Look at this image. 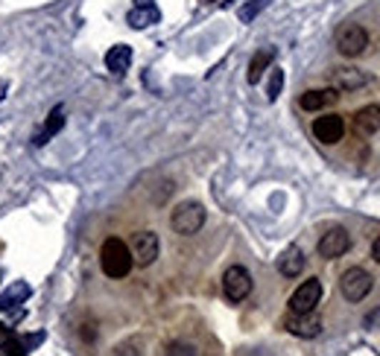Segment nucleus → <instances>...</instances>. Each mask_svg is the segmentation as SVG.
I'll return each instance as SVG.
<instances>
[{"label": "nucleus", "mask_w": 380, "mask_h": 356, "mask_svg": "<svg viewBox=\"0 0 380 356\" xmlns=\"http://www.w3.org/2000/svg\"><path fill=\"white\" fill-rule=\"evenodd\" d=\"M100 266L109 278H126L135 266L129 245H126L123 240H117V237H109L100 248Z\"/></svg>", "instance_id": "nucleus-1"}, {"label": "nucleus", "mask_w": 380, "mask_h": 356, "mask_svg": "<svg viewBox=\"0 0 380 356\" xmlns=\"http://www.w3.org/2000/svg\"><path fill=\"white\" fill-rule=\"evenodd\" d=\"M170 225H173V231L181 234V237H194L202 231V225H205V208L199 202H181L176 205V210L170 213Z\"/></svg>", "instance_id": "nucleus-2"}, {"label": "nucleus", "mask_w": 380, "mask_h": 356, "mask_svg": "<svg viewBox=\"0 0 380 356\" xmlns=\"http://www.w3.org/2000/svg\"><path fill=\"white\" fill-rule=\"evenodd\" d=\"M369 47V32L360 26V24H342L336 29V50L348 59L354 56H363Z\"/></svg>", "instance_id": "nucleus-3"}, {"label": "nucleus", "mask_w": 380, "mask_h": 356, "mask_svg": "<svg viewBox=\"0 0 380 356\" xmlns=\"http://www.w3.org/2000/svg\"><path fill=\"white\" fill-rule=\"evenodd\" d=\"M339 293H342L348 301H351V304L363 301V298L371 293V275H369L366 269H360V266L342 272V278H339Z\"/></svg>", "instance_id": "nucleus-4"}, {"label": "nucleus", "mask_w": 380, "mask_h": 356, "mask_svg": "<svg viewBox=\"0 0 380 356\" xmlns=\"http://www.w3.org/2000/svg\"><path fill=\"white\" fill-rule=\"evenodd\" d=\"M223 293H226V298L231 304H240V301L249 298V293H251V275H249L246 266L226 269V275H223Z\"/></svg>", "instance_id": "nucleus-5"}, {"label": "nucleus", "mask_w": 380, "mask_h": 356, "mask_svg": "<svg viewBox=\"0 0 380 356\" xmlns=\"http://www.w3.org/2000/svg\"><path fill=\"white\" fill-rule=\"evenodd\" d=\"M319 301H322V280L310 278L290 295V312H313Z\"/></svg>", "instance_id": "nucleus-6"}, {"label": "nucleus", "mask_w": 380, "mask_h": 356, "mask_svg": "<svg viewBox=\"0 0 380 356\" xmlns=\"http://www.w3.org/2000/svg\"><path fill=\"white\" fill-rule=\"evenodd\" d=\"M129 251H132V260H135L138 266H152L155 257H158V251H161L158 234H155V231H138V234L132 237Z\"/></svg>", "instance_id": "nucleus-7"}, {"label": "nucleus", "mask_w": 380, "mask_h": 356, "mask_svg": "<svg viewBox=\"0 0 380 356\" xmlns=\"http://www.w3.org/2000/svg\"><path fill=\"white\" fill-rule=\"evenodd\" d=\"M348 248H351V234H348L345 228H331L322 234L319 245H316V251H319V257H325V260H336V257H342Z\"/></svg>", "instance_id": "nucleus-8"}, {"label": "nucleus", "mask_w": 380, "mask_h": 356, "mask_svg": "<svg viewBox=\"0 0 380 356\" xmlns=\"http://www.w3.org/2000/svg\"><path fill=\"white\" fill-rule=\"evenodd\" d=\"M284 327L299 339H316L322 333V321L313 312H290L287 318H284Z\"/></svg>", "instance_id": "nucleus-9"}, {"label": "nucleus", "mask_w": 380, "mask_h": 356, "mask_svg": "<svg viewBox=\"0 0 380 356\" xmlns=\"http://www.w3.org/2000/svg\"><path fill=\"white\" fill-rule=\"evenodd\" d=\"M313 135L316 141H322L325 146H334L342 141L345 135V120L339 114H325V117H316L313 120Z\"/></svg>", "instance_id": "nucleus-10"}, {"label": "nucleus", "mask_w": 380, "mask_h": 356, "mask_svg": "<svg viewBox=\"0 0 380 356\" xmlns=\"http://www.w3.org/2000/svg\"><path fill=\"white\" fill-rule=\"evenodd\" d=\"M339 100V91L336 88H319V91H307V93H301V108L304 111H322V108H328V106H334Z\"/></svg>", "instance_id": "nucleus-11"}, {"label": "nucleus", "mask_w": 380, "mask_h": 356, "mask_svg": "<svg viewBox=\"0 0 380 356\" xmlns=\"http://www.w3.org/2000/svg\"><path fill=\"white\" fill-rule=\"evenodd\" d=\"M354 132L360 138H371L374 132H380V106H366L354 114Z\"/></svg>", "instance_id": "nucleus-12"}, {"label": "nucleus", "mask_w": 380, "mask_h": 356, "mask_svg": "<svg viewBox=\"0 0 380 356\" xmlns=\"http://www.w3.org/2000/svg\"><path fill=\"white\" fill-rule=\"evenodd\" d=\"M304 251L299 248V245H290L287 251H284L281 257H278V272L284 275V278H299L301 275V269H304Z\"/></svg>", "instance_id": "nucleus-13"}, {"label": "nucleus", "mask_w": 380, "mask_h": 356, "mask_svg": "<svg viewBox=\"0 0 380 356\" xmlns=\"http://www.w3.org/2000/svg\"><path fill=\"white\" fill-rule=\"evenodd\" d=\"M129 64H132V47L114 44V47L106 53V68H109L114 76H123L126 71H129Z\"/></svg>", "instance_id": "nucleus-14"}, {"label": "nucleus", "mask_w": 380, "mask_h": 356, "mask_svg": "<svg viewBox=\"0 0 380 356\" xmlns=\"http://www.w3.org/2000/svg\"><path fill=\"white\" fill-rule=\"evenodd\" d=\"M61 126H65V108H61V106H56L50 114H47V123H44V128H41V132L33 138V143L36 146H44L53 135H59L61 132Z\"/></svg>", "instance_id": "nucleus-15"}, {"label": "nucleus", "mask_w": 380, "mask_h": 356, "mask_svg": "<svg viewBox=\"0 0 380 356\" xmlns=\"http://www.w3.org/2000/svg\"><path fill=\"white\" fill-rule=\"evenodd\" d=\"M29 298V283H24V280H15L6 293H0V312H6V310H12V307H18V304H24Z\"/></svg>", "instance_id": "nucleus-16"}, {"label": "nucleus", "mask_w": 380, "mask_h": 356, "mask_svg": "<svg viewBox=\"0 0 380 356\" xmlns=\"http://www.w3.org/2000/svg\"><path fill=\"white\" fill-rule=\"evenodd\" d=\"M126 21H129V26H135V29H146V26L161 21V12H158L152 4H146V6H135Z\"/></svg>", "instance_id": "nucleus-17"}, {"label": "nucleus", "mask_w": 380, "mask_h": 356, "mask_svg": "<svg viewBox=\"0 0 380 356\" xmlns=\"http://www.w3.org/2000/svg\"><path fill=\"white\" fill-rule=\"evenodd\" d=\"M272 59H275V50H258L255 56H251V64H249V82H251V85L261 82V76L269 71Z\"/></svg>", "instance_id": "nucleus-18"}, {"label": "nucleus", "mask_w": 380, "mask_h": 356, "mask_svg": "<svg viewBox=\"0 0 380 356\" xmlns=\"http://www.w3.org/2000/svg\"><path fill=\"white\" fill-rule=\"evenodd\" d=\"M334 85H336V91L363 88V85H366V73H360V71H354V68H339V71H334Z\"/></svg>", "instance_id": "nucleus-19"}, {"label": "nucleus", "mask_w": 380, "mask_h": 356, "mask_svg": "<svg viewBox=\"0 0 380 356\" xmlns=\"http://www.w3.org/2000/svg\"><path fill=\"white\" fill-rule=\"evenodd\" d=\"M269 4H272V0H249V4L237 12V18H240L243 24H251V21H255V18H258V15H261Z\"/></svg>", "instance_id": "nucleus-20"}, {"label": "nucleus", "mask_w": 380, "mask_h": 356, "mask_svg": "<svg viewBox=\"0 0 380 356\" xmlns=\"http://www.w3.org/2000/svg\"><path fill=\"white\" fill-rule=\"evenodd\" d=\"M281 88H284V71H281V68H272V73H269V85H266V96H269V103H275V100H278Z\"/></svg>", "instance_id": "nucleus-21"}, {"label": "nucleus", "mask_w": 380, "mask_h": 356, "mask_svg": "<svg viewBox=\"0 0 380 356\" xmlns=\"http://www.w3.org/2000/svg\"><path fill=\"white\" fill-rule=\"evenodd\" d=\"M167 356H196V350L190 347V345H184V342H173L167 347Z\"/></svg>", "instance_id": "nucleus-22"}, {"label": "nucleus", "mask_w": 380, "mask_h": 356, "mask_svg": "<svg viewBox=\"0 0 380 356\" xmlns=\"http://www.w3.org/2000/svg\"><path fill=\"white\" fill-rule=\"evenodd\" d=\"M12 336H15V330H12V327H6L4 321H0V347H4V345H6Z\"/></svg>", "instance_id": "nucleus-23"}, {"label": "nucleus", "mask_w": 380, "mask_h": 356, "mask_svg": "<svg viewBox=\"0 0 380 356\" xmlns=\"http://www.w3.org/2000/svg\"><path fill=\"white\" fill-rule=\"evenodd\" d=\"M371 257L380 263V237H377V240H374V245H371Z\"/></svg>", "instance_id": "nucleus-24"}, {"label": "nucleus", "mask_w": 380, "mask_h": 356, "mask_svg": "<svg viewBox=\"0 0 380 356\" xmlns=\"http://www.w3.org/2000/svg\"><path fill=\"white\" fill-rule=\"evenodd\" d=\"M6 96V82H0V100H4Z\"/></svg>", "instance_id": "nucleus-25"}, {"label": "nucleus", "mask_w": 380, "mask_h": 356, "mask_svg": "<svg viewBox=\"0 0 380 356\" xmlns=\"http://www.w3.org/2000/svg\"><path fill=\"white\" fill-rule=\"evenodd\" d=\"M205 4H214V0H205Z\"/></svg>", "instance_id": "nucleus-26"}, {"label": "nucleus", "mask_w": 380, "mask_h": 356, "mask_svg": "<svg viewBox=\"0 0 380 356\" xmlns=\"http://www.w3.org/2000/svg\"><path fill=\"white\" fill-rule=\"evenodd\" d=\"M0 278H4V272H0Z\"/></svg>", "instance_id": "nucleus-27"}]
</instances>
